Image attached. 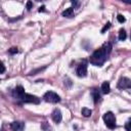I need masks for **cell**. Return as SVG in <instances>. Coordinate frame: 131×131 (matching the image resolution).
Masks as SVG:
<instances>
[{
    "instance_id": "obj_1",
    "label": "cell",
    "mask_w": 131,
    "mask_h": 131,
    "mask_svg": "<svg viewBox=\"0 0 131 131\" xmlns=\"http://www.w3.org/2000/svg\"><path fill=\"white\" fill-rule=\"evenodd\" d=\"M112 51V44L111 43H105L103 44V46L97 50H95L92 55L90 56V63L97 66V67H101L104 61L107 59L108 54Z\"/></svg>"
},
{
    "instance_id": "obj_2",
    "label": "cell",
    "mask_w": 131,
    "mask_h": 131,
    "mask_svg": "<svg viewBox=\"0 0 131 131\" xmlns=\"http://www.w3.org/2000/svg\"><path fill=\"white\" fill-rule=\"evenodd\" d=\"M102 119H103L104 124L106 125L107 128H110V129H115L116 128V118H115V115L112 112L105 113L103 115Z\"/></svg>"
},
{
    "instance_id": "obj_3",
    "label": "cell",
    "mask_w": 131,
    "mask_h": 131,
    "mask_svg": "<svg viewBox=\"0 0 131 131\" xmlns=\"http://www.w3.org/2000/svg\"><path fill=\"white\" fill-rule=\"evenodd\" d=\"M44 100L47 101V102H51V103H57L60 101V97L59 95H57L55 92L53 91H47L44 96H43Z\"/></svg>"
},
{
    "instance_id": "obj_4",
    "label": "cell",
    "mask_w": 131,
    "mask_h": 131,
    "mask_svg": "<svg viewBox=\"0 0 131 131\" xmlns=\"http://www.w3.org/2000/svg\"><path fill=\"white\" fill-rule=\"evenodd\" d=\"M118 88L119 89H131V80L126 78V77H122L119 82H118Z\"/></svg>"
},
{
    "instance_id": "obj_5",
    "label": "cell",
    "mask_w": 131,
    "mask_h": 131,
    "mask_svg": "<svg viewBox=\"0 0 131 131\" xmlns=\"http://www.w3.org/2000/svg\"><path fill=\"white\" fill-rule=\"evenodd\" d=\"M76 74L79 76V77H86L87 75V63L84 61L82 63H80L77 69H76Z\"/></svg>"
},
{
    "instance_id": "obj_6",
    "label": "cell",
    "mask_w": 131,
    "mask_h": 131,
    "mask_svg": "<svg viewBox=\"0 0 131 131\" xmlns=\"http://www.w3.org/2000/svg\"><path fill=\"white\" fill-rule=\"evenodd\" d=\"M21 100H23L24 102H31V103H35V104H38V103L40 102V99H39L37 96L32 95V94H29V93H26V94L23 96Z\"/></svg>"
},
{
    "instance_id": "obj_7",
    "label": "cell",
    "mask_w": 131,
    "mask_h": 131,
    "mask_svg": "<svg viewBox=\"0 0 131 131\" xmlns=\"http://www.w3.org/2000/svg\"><path fill=\"white\" fill-rule=\"evenodd\" d=\"M25 94H26V92H25V88H24L23 86H16V87L12 90V96H13L14 98L21 99Z\"/></svg>"
},
{
    "instance_id": "obj_8",
    "label": "cell",
    "mask_w": 131,
    "mask_h": 131,
    "mask_svg": "<svg viewBox=\"0 0 131 131\" xmlns=\"http://www.w3.org/2000/svg\"><path fill=\"white\" fill-rule=\"evenodd\" d=\"M10 128L13 131H23L25 128V123L21 121H14L10 124Z\"/></svg>"
},
{
    "instance_id": "obj_9",
    "label": "cell",
    "mask_w": 131,
    "mask_h": 131,
    "mask_svg": "<svg viewBox=\"0 0 131 131\" xmlns=\"http://www.w3.org/2000/svg\"><path fill=\"white\" fill-rule=\"evenodd\" d=\"M51 118H52V120H53L55 123H59V122L61 121V119H62V116H61L60 111H59L58 108H55V110L52 112V114H51Z\"/></svg>"
},
{
    "instance_id": "obj_10",
    "label": "cell",
    "mask_w": 131,
    "mask_h": 131,
    "mask_svg": "<svg viewBox=\"0 0 131 131\" xmlns=\"http://www.w3.org/2000/svg\"><path fill=\"white\" fill-rule=\"evenodd\" d=\"M61 15L64 16V17H73V16H74V8H73V7L67 8L66 10L62 11Z\"/></svg>"
},
{
    "instance_id": "obj_11",
    "label": "cell",
    "mask_w": 131,
    "mask_h": 131,
    "mask_svg": "<svg viewBox=\"0 0 131 131\" xmlns=\"http://www.w3.org/2000/svg\"><path fill=\"white\" fill-rule=\"evenodd\" d=\"M110 91H111L110 83H108L107 81L103 82V83L101 84V92H102V93H104V94H107V93H110Z\"/></svg>"
},
{
    "instance_id": "obj_12",
    "label": "cell",
    "mask_w": 131,
    "mask_h": 131,
    "mask_svg": "<svg viewBox=\"0 0 131 131\" xmlns=\"http://www.w3.org/2000/svg\"><path fill=\"white\" fill-rule=\"evenodd\" d=\"M91 95H92V97H93V101H94L95 103L100 99V94H99V92H98L96 89H93V90H92Z\"/></svg>"
},
{
    "instance_id": "obj_13",
    "label": "cell",
    "mask_w": 131,
    "mask_h": 131,
    "mask_svg": "<svg viewBox=\"0 0 131 131\" xmlns=\"http://www.w3.org/2000/svg\"><path fill=\"white\" fill-rule=\"evenodd\" d=\"M81 113H82V115H83L84 117L88 118V117H90V116H91V114H92V111H91L90 108H87V107H83V108H82V111H81Z\"/></svg>"
},
{
    "instance_id": "obj_14",
    "label": "cell",
    "mask_w": 131,
    "mask_h": 131,
    "mask_svg": "<svg viewBox=\"0 0 131 131\" xmlns=\"http://www.w3.org/2000/svg\"><path fill=\"white\" fill-rule=\"evenodd\" d=\"M126 38H127V34H126L125 30L121 29V30H120V32H119V39H120L121 41H124Z\"/></svg>"
},
{
    "instance_id": "obj_15",
    "label": "cell",
    "mask_w": 131,
    "mask_h": 131,
    "mask_svg": "<svg viewBox=\"0 0 131 131\" xmlns=\"http://www.w3.org/2000/svg\"><path fill=\"white\" fill-rule=\"evenodd\" d=\"M41 129H42V130H44V131H47V130H49V129H50V126L48 125V123H47V122H43V123L41 124Z\"/></svg>"
},
{
    "instance_id": "obj_16",
    "label": "cell",
    "mask_w": 131,
    "mask_h": 131,
    "mask_svg": "<svg viewBox=\"0 0 131 131\" xmlns=\"http://www.w3.org/2000/svg\"><path fill=\"white\" fill-rule=\"evenodd\" d=\"M110 28H111V23L108 21V23H106V24L104 25V27H103V28L101 29V31H100V33H101V34H103V33H105V31H107V30H108Z\"/></svg>"
},
{
    "instance_id": "obj_17",
    "label": "cell",
    "mask_w": 131,
    "mask_h": 131,
    "mask_svg": "<svg viewBox=\"0 0 131 131\" xmlns=\"http://www.w3.org/2000/svg\"><path fill=\"white\" fill-rule=\"evenodd\" d=\"M125 129L126 131H131V118L125 123Z\"/></svg>"
},
{
    "instance_id": "obj_18",
    "label": "cell",
    "mask_w": 131,
    "mask_h": 131,
    "mask_svg": "<svg viewBox=\"0 0 131 131\" xmlns=\"http://www.w3.org/2000/svg\"><path fill=\"white\" fill-rule=\"evenodd\" d=\"M117 19H118V21H119V23H121V24H123V23H125V21H126V18H125V16H124L123 14H118Z\"/></svg>"
},
{
    "instance_id": "obj_19",
    "label": "cell",
    "mask_w": 131,
    "mask_h": 131,
    "mask_svg": "<svg viewBox=\"0 0 131 131\" xmlns=\"http://www.w3.org/2000/svg\"><path fill=\"white\" fill-rule=\"evenodd\" d=\"M17 52H18V50H17L16 47H12V48L9 49V53H10V54H15V53H17Z\"/></svg>"
},
{
    "instance_id": "obj_20",
    "label": "cell",
    "mask_w": 131,
    "mask_h": 131,
    "mask_svg": "<svg viewBox=\"0 0 131 131\" xmlns=\"http://www.w3.org/2000/svg\"><path fill=\"white\" fill-rule=\"evenodd\" d=\"M32 7H33V3H32V1H28V2H27V9H28V10H31Z\"/></svg>"
},
{
    "instance_id": "obj_21",
    "label": "cell",
    "mask_w": 131,
    "mask_h": 131,
    "mask_svg": "<svg viewBox=\"0 0 131 131\" xmlns=\"http://www.w3.org/2000/svg\"><path fill=\"white\" fill-rule=\"evenodd\" d=\"M45 68H43V69H38V70H36V71H32V72H30L29 73V75H36V73H38V72H41L42 70H44Z\"/></svg>"
},
{
    "instance_id": "obj_22",
    "label": "cell",
    "mask_w": 131,
    "mask_h": 131,
    "mask_svg": "<svg viewBox=\"0 0 131 131\" xmlns=\"http://www.w3.org/2000/svg\"><path fill=\"white\" fill-rule=\"evenodd\" d=\"M72 4H73L74 8H77V7H79V5H80V3H79L78 1H72Z\"/></svg>"
},
{
    "instance_id": "obj_23",
    "label": "cell",
    "mask_w": 131,
    "mask_h": 131,
    "mask_svg": "<svg viewBox=\"0 0 131 131\" xmlns=\"http://www.w3.org/2000/svg\"><path fill=\"white\" fill-rule=\"evenodd\" d=\"M4 72H5V66H4V63L2 62V63H1V71H0V73L3 74Z\"/></svg>"
},
{
    "instance_id": "obj_24",
    "label": "cell",
    "mask_w": 131,
    "mask_h": 131,
    "mask_svg": "<svg viewBox=\"0 0 131 131\" xmlns=\"http://www.w3.org/2000/svg\"><path fill=\"white\" fill-rule=\"evenodd\" d=\"M43 11H45V6H41L39 8V12H43Z\"/></svg>"
},
{
    "instance_id": "obj_25",
    "label": "cell",
    "mask_w": 131,
    "mask_h": 131,
    "mask_svg": "<svg viewBox=\"0 0 131 131\" xmlns=\"http://www.w3.org/2000/svg\"><path fill=\"white\" fill-rule=\"evenodd\" d=\"M123 2H124V3H127V4H131V1H125V0H124Z\"/></svg>"
},
{
    "instance_id": "obj_26",
    "label": "cell",
    "mask_w": 131,
    "mask_h": 131,
    "mask_svg": "<svg viewBox=\"0 0 131 131\" xmlns=\"http://www.w3.org/2000/svg\"><path fill=\"white\" fill-rule=\"evenodd\" d=\"M130 39H131V35H130Z\"/></svg>"
},
{
    "instance_id": "obj_27",
    "label": "cell",
    "mask_w": 131,
    "mask_h": 131,
    "mask_svg": "<svg viewBox=\"0 0 131 131\" xmlns=\"http://www.w3.org/2000/svg\"><path fill=\"white\" fill-rule=\"evenodd\" d=\"M2 131H4V130H2Z\"/></svg>"
}]
</instances>
